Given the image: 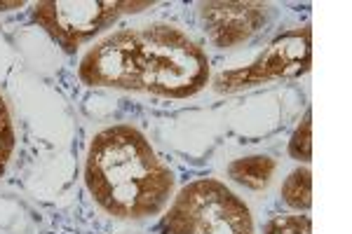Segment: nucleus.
Segmentation results:
<instances>
[{"label":"nucleus","instance_id":"9","mask_svg":"<svg viewBox=\"0 0 352 234\" xmlns=\"http://www.w3.org/2000/svg\"><path fill=\"white\" fill-rule=\"evenodd\" d=\"M282 202L296 213H305L312 207V171L296 167L282 183Z\"/></svg>","mask_w":352,"mask_h":234},{"label":"nucleus","instance_id":"3","mask_svg":"<svg viewBox=\"0 0 352 234\" xmlns=\"http://www.w3.org/2000/svg\"><path fill=\"white\" fill-rule=\"evenodd\" d=\"M160 234H254L247 202L226 183L197 178L184 185L157 225Z\"/></svg>","mask_w":352,"mask_h":234},{"label":"nucleus","instance_id":"5","mask_svg":"<svg viewBox=\"0 0 352 234\" xmlns=\"http://www.w3.org/2000/svg\"><path fill=\"white\" fill-rule=\"evenodd\" d=\"M312 66V31L298 26L277 36L252 64L219 73L212 87L219 94H237L275 80L305 75Z\"/></svg>","mask_w":352,"mask_h":234},{"label":"nucleus","instance_id":"11","mask_svg":"<svg viewBox=\"0 0 352 234\" xmlns=\"http://www.w3.org/2000/svg\"><path fill=\"white\" fill-rule=\"evenodd\" d=\"M14 127H12V115L10 108L5 104V99L0 96V176L5 174L10 164V157L14 152Z\"/></svg>","mask_w":352,"mask_h":234},{"label":"nucleus","instance_id":"7","mask_svg":"<svg viewBox=\"0 0 352 234\" xmlns=\"http://www.w3.org/2000/svg\"><path fill=\"white\" fill-rule=\"evenodd\" d=\"M200 19L214 47L232 49L249 43L272 19L265 3H200Z\"/></svg>","mask_w":352,"mask_h":234},{"label":"nucleus","instance_id":"6","mask_svg":"<svg viewBox=\"0 0 352 234\" xmlns=\"http://www.w3.org/2000/svg\"><path fill=\"white\" fill-rule=\"evenodd\" d=\"M87 87L139 91V49L136 28H120L94 45L78 66Z\"/></svg>","mask_w":352,"mask_h":234},{"label":"nucleus","instance_id":"1","mask_svg":"<svg viewBox=\"0 0 352 234\" xmlns=\"http://www.w3.org/2000/svg\"><path fill=\"white\" fill-rule=\"evenodd\" d=\"M85 185L113 218L146 220L169 204L176 176L139 129L113 124L94 134L87 148Z\"/></svg>","mask_w":352,"mask_h":234},{"label":"nucleus","instance_id":"12","mask_svg":"<svg viewBox=\"0 0 352 234\" xmlns=\"http://www.w3.org/2000/svg\"><path fill=\"white\" fill-rule=\"evenodd\" d=\"M263 234H312V220L300 213L275 215L268 220Z\"/></svg>","mask_w":352,"mask_h":234},{"label":"nucleus","instance_id":"10","mask_svg":"<svg viewBox=\"0 0 352 234\" xmlns=\"http://www.w3.org/2000/svg\"><path fill=\"white\" fill-rule=\"evenodd\" d=\"M289 157L296 159V162L310 164L312 162V110H305L303 119L292 134L289 141Z\"/></svg>","mask_w":352,"mask_h":234},{"label":"nucleus","instance_id":"13","mask_svg":"<svg viewBox=\"0 0 352 234\" xmlns=\"http://www.w3.org/2000/svg\"><path fill=\"white\" fill-rule=\"evenodd\" d=\"M24 3H0V10H8V8H21Z\"/></svg>","mask_w":352,"mask_h":234},{"label":"nucleus","instance_id":"8","mask_svg":"<svg viewBox=\"0 0 352 234\" xmlns=\"http://www.w3.org/2000/svg\"><path fill=\"white\" fill-rule=\"evenodd\" d=\"M277 171V159L270 155H249L232 159L228 164V176L237 185L247 190L261 192L272 183V176Z\"/></svg>","mask_w":352,"mask_h":234},{"label":"nucleus","instance_id":"2","mask_svg":"<svg viewBox=\"0 0 352 234\" xmlns=\"http://www.w3.org/2000/svg\"><path fill=\"white\" fill-rule=\"evenodd\" d=\"M139 91L162 99H190L212 80L209 56L188 33L172 24L136 28Z\"/></svg>","mask_w":352,"mask_h":234},{"label":"nucleus","instance_id":"4","mask_svg":"<svg viewBox=\"0 0 352 234\" xmlns=\"http://www.w3.org/2000/svg\"><path fill=\"white\" fill-rule=\"evenodd\" d=\"M151 5V0H43L33 5L31 19L66 54H76L82 43L99 36L120 16L141 12Z\"/></svg>","mask_w":352,"mask_h":234}]
</instances>
